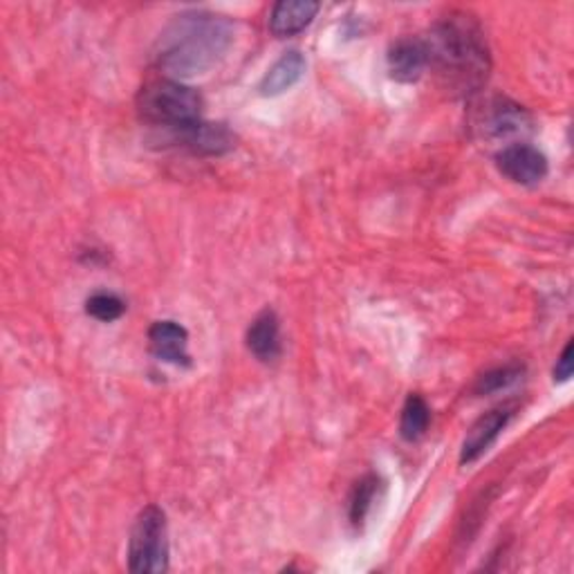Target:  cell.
I'll return each instance as SVG.
<instances>
[{
	"label": "cell",
	"instance_id": "cell-17",
	"mask_svg": "<svg viewBox=\"0 0 574 574\" xmlns=\"http://www.w3.org/2000/svg\"><path fill=\"white\" fill-rule=\"evenodd\" d=\"M523 375V366L519 363H510V366H500V368H494L489 370V373H485L483 378H479L476 382V393L479 395H489V393H498L502 388L512 386L519 378Z\"/></svg>",
	"mask_w": 574,
	"mask_h": 574
},
{
	"label": "cell",
	"instance_id": "cell-6",
	"mask_svg": "<svg viewBox=\"0 0 574 574\" xmlns=\"http://www.w3.org/2000/svg\"><path fill=\"white\" fill-rule=\"evenodd\" d=\"M479 128L489 140H505L527 132L532 119L514 101L496 97L485 104V111L479 117Z\"/></svg>",
	"mask_w": 574,
	"mask_h": 574
},
{
	"label": "cell",
	"instance_id": "cell-4",
	"mask_svg": "<svg viewBox=\"0 0 574 574\" xmlns=\"http://www.w3.org/2000/svg\"><path fill=\"white\" fill-rule=\"evenodd\" d=\"M128 567L130 572L140 574H155L168 567L166 516L155 505L142 510L132 525L128 541Z\"/></svg>",
	"mask_w": 574,
	"mask_h": 574
},
{
	"label": "cell",
	"instance_id": "cell-13",
	"mask_svg": "<svg viewBox=\"0 0 574 574\" xmlns=\"http://www.w3.org/2000/svg\"><path fill=\"white\" fill-rule=\"evenodd\" d=\"M303 73H306V56H303L298 50H290L269 67L258 90L263 97H279L288 92L292 86H296Z\"/></svg>",
	"mask_w": 574,
	"mask_h": 574
},
{
	"label": "cell",
	"instance_id": "cell-16",
	"mask_svg": "<svg viewBox=\"0 0 574 574\" xmlns=\"http://www.w3.org/2000/svg\"><path fill=\"white\" fill-rule=\"evenodd\" d=\"M86 312L92 319H97V321L113 323V321H117L126 312V306H124V301L117 294L97 292V294H92L86 301Z\"/></svg>",
	"mask_w": 574,
	"mask_h": 574
},
{
	"label": "cell",
	"instance_id": "cell-8",
	"mask_svg": "<svg viewBox=\"0 0 574 574\" xmlns=\"http://www.w3.org/2000/svg\"><path fill=\"white\" fill-rule=\"evenodd\" d=\"M176 140L197 155H225L235 146L233 132L225 124H212L202 119L178 132Z\"/></svg>",
	"mask_w": 574,
	"mask_h": 574
},
{
	"label": "cell",
	"instance_id": "cell-7",
	"mask_svg": "<svg viewBox=\"0 0 574 574\" xmlns=\"http://www.w3.org/2000/svg\"><path fill=\"white\" fill-rule=\"evenodd\" d=\"M514 407L512 404H505V407H498L489 413H485L483 418H479L474 422V426L469 429L464 443H462V451H460V462L469 464V462H476L496 441L498 435L505 431V426L510 424V420L514 418Z\"/></svg>",
	"mask_w": 574,
	"mask_h": 574
},
{
	"label": "cell",
	"instance_id": "cell-11",
	"mask_svg": "<svg viewBox=\"0 0 574 574\" xmlns=\"http://www.w3.org/2000/svg\"><path fill=\"white\" fill-rule=\"evenodd\" d=\"M319 12V3L312 0H281L269 14V29L275 37L288 39L306 29Z\"/></svg>",
	"mask_w": 574,
	"mask_h": 574
},
{
	"label": "cell",
	"instance_id": "cell-2",
	"mask_svg": "<svg viewBox=\"0 0 574 574\" xmlns=\"http://www.w3.org/2000/svg\"><path fill=\"white\" fill-rule=\"evenodd\" d=\"M233 41V25L218 14L184 12L164 29L157 63L174 77H193L216 65Z\"/></svg>",
	"mask_w": 574,
	"mask_h": 574
},
{
	"label": "cell",
	"instance_id": "cell-18",
	"mask_svg": "<svg viewBox=\"0 0 574 574\" xmlns=\"http://www.w3.org/2000/svg\"><path fill=\"white\" fill-rule=\"evenodd\" d=\"M572 378V342L563 348L557 368H554V382H567Z\"/></svg>",
	"mask_w": 574,
	"mask_h": 574
},
{
	"label": "cell",
	"instance_id": "cell-3",
	"mask_svg": "<svg viewBox=\"0 0 574 574\" xmlns=\"http://www.w3.org/2000/svg\"><path fill=\"white\" fill-rule=\"evenodd\" d=\"M138 111L146 124L178 135L202 119V97L180 81L157 79L140 90Z\"/></svg>",
	"mask_w": 574,
	"mask_h": 574
},
{
	"label": "cell",
	"instance_id": "cell-14",
	"mask_svg": "<svg viewBox=\"0 0 574 574\" xmlns=\"http://www.w3.org/2000/svg\"><path fill=\"white\" fill-rule=\"evenodd\" d=\"M431 422V409L429 404L420 395H409L407 404L401 409V420H399V433L407 443H416L426 433Z\"/></svg>",
	"mask_w": 574,
	"mask_h": 574
},
{
	"label": "cell",
	"instance_id": "cell-15",
	"mask_svg": "<svg viewBox=\"0 0 574 574\" xmlns=\"http://www.w3.org/2000/svg\"><path fill=\"white\" fill-rule=\"evenodd\" d=\"M380 489V479L375 474L363 476L359 483H355L353 494H350V521L353 525H361L373 508L375 496Z\"/></svg>",
	"mask_w": 574,
	"mask_h": 574
},
{
	"label": "cell",
	"instance_id": "cell-10",
	"mask_svg": "<svg viewBox=\"0 0 574 574\" xmlns=\"http://www.w3.org/2000/svg\"><path fill=\"white\" fill-rule=\"evenodd\" d=\"M149 342L155 357L162 361L176 363V366H189V332L176 323V321H157L149 330Z\"/></svg>",
	"mask_w": 574,
	"mask_h": 574
},
{
	"label": "cell",
	"instance_id": "cell-9",
	"mask_svg": "<svg viewBox=\"0 0 574 574\" xmlns=\"http://www.w3.org/2000/svg\"><path fill=\"white\" fill-rule=\"evenodd\" d=\"M391 77L401 84L418 81L429 67V52L422 39H399L388 52Z\"/></svg>",
	"mask_w": 574,
	"mask_h": 574
},
{
	"label": "cell",
	"instance_id": "cell-5",
	"mask_svg": "<svg viewBox=\"0 0 574 574\" xmlns=\"http://www.w3.org/2000/svg\"><path fill=\"white\" fill-rule=\"evenodd\" d=\"M498 171L523 187H534L548 176V157L530 144H510L496 155Z\"/></svg>",
	"mask_w": 574,
	"mask_h": 574
},
{
	"label": "cell",
	"instance_id": "cell-12",
	"mask_svg": "<svg viewBox=\"0 0 574 574\" xmlns=\"http://www.w3.org/2000/svg\"><path fill=\"white\" fill-rule=\"evenodd\" d=\"M247 348L258 361H277L281 357V323L275 310H263L247 330Z\"/></svg>",
	"mask_w": 574,
	"mask_h": 574
},
{
	"label": "cell",
	"instance_id": "cell-1",
	"mask_svg": "<svg viewBox=\"0 0 574 574\" xmlns=\"http://www.w3.org/2000/svg\"><path fill=\"white\" fill-rule=\"evenodd\" d=\"M429 65L445 86L456 92H476L489 75V48L481 25L464 12L449 14L435 23L429 39H422Z\"/></svg>",
	"mask_w": 574,
	"mask_h": 574
}]
</instances>
